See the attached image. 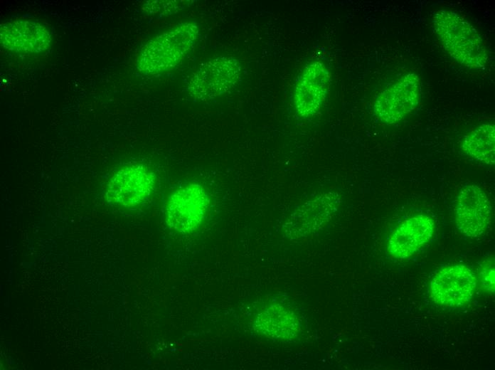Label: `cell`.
<instances>
[{"mask_svg": "<svg viewBox=\"0 0 495 370\" xmlns=\"http://www.w3.org/2000/svg\"><path fill=\"white\" fill-rule=\"evenodd\" d=\"M433 30L447 53L460 65L484 68L488 63L486 44L478 31L463 16L449 9L432 16Z\"/></svg>", "mask_w": 495, "mask_h": 370, "instance_id": "obj_1", "label": "cell"}, {"mask_svg": "<svg viewBox=\"0 0 495 370\" xmlns=\"http://www.w3.org/2000/svg\"><path fill=\"white\" fill-rule=\"evenodd\" d=\"M198 27L186 22L149 41L137 60V69L156 74L175 67L191 50L198 36Z\"/></svg>", "mask_w": 495, "mask_h": 370, "instance_id": "obj_2", "label": "cell"}, {"mask_svg": "<svg viewBox=\"0 0 495 370\" xmlns=\"http://www.w3.org/2000/svg\"><path fill=\"white\" fill-rule=\"evenodd\" d=\"M421 95L418 75L405 74L377 94L373 102L374 114L384 124L397 123L415 110Z\"/></svg>", "mask_w": 495, "mask_h": 370, "instance_id": "obj_3", "label": "cell"}, {"mask_svg": "<svg viewBox=\"0 0 495 370\" xmlns=\"http://www.w3.org/2000/svg\"><path fill=\"white\" fill-rule=\"evenodd\" d=\"M240 79V66L236 59L220 56L201 64L188 83L191 97L208 100L232 90Z\"/></svg>", "mask_w": 495, "mask_h": 370, "instance_id": "obj_4", "label": "cell"}, {"mask_svg": "<svg viewBox=\"0 0 495 370\" xmlns=\"http://www.w3.org/2000/svg\"><path fill=\"white\" fill-rule=\"evenodd\" d=\"M209 203L201 185L191 183L179 187L170 194L166 204L167 225L182 233L195 231L203 221Z\"/></svg>", "mask_w": 495, "mask_h": 370, "instance_id": "obj_5", "label": "cell"}, {"mask_svg": "<svg viewBox=\"0 0 495 370\" xmlns=\"http://www.w3.org/2000/svg\"><path fill=\"white\" fill-rule=\"evenodd\" d=\"M154 184V174L149 168L141 164H131L112 175L106 188V199L114 205L132 207L151 194Z\"/></svg>", "mask_w": 495, "mask_h": 370, "instance_id": "obj_6", "label": "cell"}, {"mask_svg": "<svg viewBox=\"0 0 495 370\" xmlns=\"http://www.w3.org/2000/svg\"><path fill=\"white\" fill-rule=\"evenodd\" d=\"M477 280L474 273L464 265L445 267L438 271L430 282L433 301L445 307H458L472 297Z\"/></svg>", "mask_w": 495, "mask_h": 370, "instance_id": "obj_7", "label": "cell"}, {"mask_svg": "<svg viewBox=\"0 0 495 370\" xmlns=\"http://www.w3.org/2000/svg\"><path fill=\"white\" fill-rule=\"evenodd\" d=\"M456 225L469 238H477L487 230L491 219V205L484 190L477 185L463 186L456 199Z\"/></svg>", "mask_w": 495, "mask_h": 370, "instance_id": "obj_8", "label": "cell"}, {"mask_svg": "<svg viewBox=\"0 0 495 370\" xmlns=\"http://www.w3.org/2000/svg\"><path fill=\"white\" fill-rule=\"evenodd\" d=\"M340 203L337 192L318 194L294 211L285 224V231L292 238H300L316 231L330 220Z\"/></svg>", "mask_w": 495, "mask_h": 370, "instance_id": "obj_9", "label": "cell"}, {"mask_svg": "<svg viewBox=\"0 0 495 370\" xmlns=\"http://www.w3.org/2000/svg\"><path fill=\"white\" fill-rule=\"evenodd\" d=\"M48 30L38 21L18 18L0 26V44L6 50L24 53H37L50 46Z\"/></svg>", "mask_w": 495, "mask_h": 370, "instance_id": "obj_10", "label": "cell"}, {"mask_svg": "<svg viewBox=\"0 0 495 370\" xmlns=\"http://www.w3.org/2000/svg\"><path fill=\"white\" fill-rule=\"evenodd\" d=\"M329 84L330 74L324 63L316 61L307 65L294 88L297 112L304 117L317 113L326 99Z\"/></svg>", "mask_w": 495, "mask_h": 370, "instance_id": "obj_11", "label": "cell"}, {"mask_svg": "<svg viewBox=\"0 0 495 370\" xmlns=\"http://www.w3.org/2000/svg\"><path fill=\"white\" fill-rule=\"evenodd\" d=\"M435 222L427 215L418 214L400 223L390 234L388 251L398 259L408 258L417 253L432 238Z\"/></svg>", "mask_w": 495, "mask_h": 370, "instance_id": "obj_12", "label": "cell"}, {"mask_svg": "<svg viewBox=\"0 0 495 370\" xmlns=\"http://www.w3.org/2000/svg\"><path fill=\"white\" fill-rule=\"evenodd\" d=\"M257 328L265 335L278 339H291L298 329L296 318L279 305H272L260 313Z\"/></svg>", "mask_w": 495, "mask_h": 370, "instance_id": "obj_13", "label": "cell"}, {"mask_svg": "<svg viewBox=\"0 0 495 370\" xmlns=\"http://www.w3.org/2000/svg\"><path fill=\"white\" fill-rule=\"evenodd\" d=\"M462 149L471 157L487 165L495 163V127L487 123L474 128L465 135Z\"/></svg>", "mask_w": 495, "mask_h": 370, "instance_id": "obj_14", "label": "cell"}, {"mask_svg": "<svg viewBox=\"0 0 495 370\" xmlns=\"http://www.w3.org/2000/svg\"><path fill=\"white\" fill-rule=\"evenodd\" d=\"M186 1H149L144 4L143 9L150 14H165L172 13L183 7Z\"/></svg>", "mask_w": 495, "mask_h": 370, "instance_id": "obj_15", "label": "cell"}, {"mask_svg": "<svg viewBox=\"0 0 495 370\" xmlns=\"http://www.w3.org/2000/svg\"><path fill=\"white\" fill-rule=\"evenodd\" d=\"M481 282L483 287L489 293L494 292V269L491 265H486L481 270Z\"/></svg>", "mask_w": 495, "mask_h": 370, "instance_id": "obj_16", "label": "cell"}]
</instances>
